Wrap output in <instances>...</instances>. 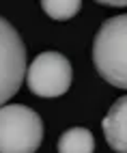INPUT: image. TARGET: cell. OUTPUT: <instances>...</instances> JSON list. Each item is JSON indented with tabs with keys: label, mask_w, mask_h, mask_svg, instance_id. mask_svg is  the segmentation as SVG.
<instances>
[{
	"label": "cell",
	"mask_w": 127,
	"mask_h": 153,
	"mask_svg": "<svg viewBox=\"0 0 127 153\" xmlns=\"http://www.w3.org/2000/svg\"><path fill=\"white\" fill-rule=\"evenodd\" d=\"M97 74L116 88L127 86V17L125 13L103 22L93 41Z\"/></svg>",
	"instance_id": "obj_1"
},
{
	"label": "cell",
	"mask_w": 127,
	"mask_h": 153,
	"mask_svg": "<svg viewBox=\"0 0 127 153\" xmlns=\"http://www.w3.org/2000/svg\"><path fill=\"white\" fill-rule=\"evenodd\" d=\"M43 142V121L33 108L9 104L0 108V153H35Z\"/></svg>",
	"instance_id": "obj_2"
},
{
	"label": "cell",
	"mask_w": 127,
	"mask_h": 153,
	"mask_svg": "<svg viewBox=\"0 0 127 153\" xmlns=\"http://www.w3.org/2000/svg\"><path fill=\"white\" fill-rule=\"evenodd\" d=\"M24 78L30 93L50 99V97H60L69 91L73 82V69L65 54L43 52L28 65Z\"/></svg>",
	"instance_id": "obj_3"
},
{
	"label": "cell",
	"mask_w": 127,
	"mask_h": 153,
	"mask_svg": "<svg viewBox=\"0 0 127 153\" xmlns=\"http://www.w3.org/2000/svg\"><path fill=\"white\" fill-rule=\"evenodd\" d=\"M26 76V45L19 33L0 17V108L11 99Z\"/></svg>",
	"instance_id": "obj_4"
},
{
	"label": "cell",
	"mask_w": 127,
	"mask_h": 153,
	"mask_svg": "<svg viewBox=\"0 0 127 153\" xmlns=\"http://www.w3.org/2000/svg\"><path fill=\"white\" fill-rule=\"evenodd\" d=\"M103 136L114 153H127V97H119L103 119Z\"/></svg>",
	"instance_id": "obj_5"
},
{
	"label": "cell",
	"mask_w": 127,
	"mask_h": 153,
	"mask_svg": "<svg viewBox=\"0 0 127 153\" xmlns=\"http://www.w3.org/2000/svg\"><path fill=\"white\" fill-rule=\"evenodd\" d=\"M58 153H95V138L86 127H71L58 138Z\"/></svg>",
	"instance_id": "obj_6"
},
{
	"label": "cell",
	"mask_w": 127,
	"mask_h": 153,
	"mask_svg": "<svg viewBox=\"0 0 127 153\" xmlns=\"http://www.w3.org/2000/svg\"><path fill=\"white\" fill-rule=\"evenodd\" d=\"M41 7H43V11L52 19L67 22V19H71L82 9V2H80V0H43Z\"/></svg>",
	"instance_id": "obj_7"
},
{
	"label": "cell",
	"mask_w": 127,
	"mask_h": 153,
	"mask_svg": "<svg viewBox=\"0 0 127 153\" xmlns=\"http://www.w3.org/2000/svg\"><path fill=\"white\" fill-rule=\"evenodd\" d=\"M101 4H108V7H125V2H101Z\"/></svg>",
	"instance_id": "obj_8"
}]
</instances>
